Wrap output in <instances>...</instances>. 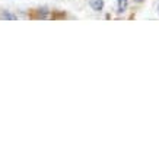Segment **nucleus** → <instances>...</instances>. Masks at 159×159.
Here are the masks:
<instances>
[{
  "instance_id": "obj_1",
  "label": "nucleus",
  "mask_w": 159,
  "mask_h": 159,
  "mask_svg": "<svg viewBox=\"0 0 159 159\" xmlns=\"http://www.w3.org/2000/svg\"><path fill=\"white\" fill-rule=\"evenodd\" d=\"M89 6L95 12H101L104 9V0H89Z\"/></svg>"
},
{
  "instance_id": "obj_2",
  "label": "nucleus",
  "mask_w": 159,
  "mask_h": 159,
  "mask_svg": "<svg viewBox=\"0 0 159 159\" xmlns=\"http://www.w3.org/2000/svg\"><path fill=\"white\" fill-rule=\"evenodd\" d=\"M127 7H129V2L127 0H118L117 2V12L118 13H124Z\"/></svg>"
},
{
  "instance_id": "obj_3",
  "label": "nucleus",
  "mask_w": 159,
  "mask_h": 159,
  "mask_svg": "<svg viewBox=\"0 0 159 159\" xmlns=\"http://www.w3.org/2000/svg\"><path fill=\"white\" fill-rule=\"evenodd\" d=\"M0 18H2V19H7V20H15V19H18V16H16V15L10 13V12H7V10L2 12V13H0Z\"/></svg>"
},
{
  "instance_id": "obj_4",
  "label": "nucleus",
  "mask_w": 159,
  "mask_h": 159,
  "mask_svg": "<svg viewBox=\"0 0 159 159\" xmlns=\"http://www.w3.org/2000/svg\"><path fill=\"white\" fill-rule=\"evenodd\" d=\"M136 3H142V2H143V0H134Z\"/></svg>"
},
{
  "instance_id": "obj_5",
  "label": "nucleus",
  "mask_w": 159,
  "mask_h": 159,
  "mask_svg": "<svg viewBox=\"0 0 159 159\" xmlns=\"http://www.w3.org/2000/svg\"><path fill=\"white\" fill-rule=\"evenodd\" d=\"M158 12H159V3H158Z\"/></svg>"
}]
</instances>
